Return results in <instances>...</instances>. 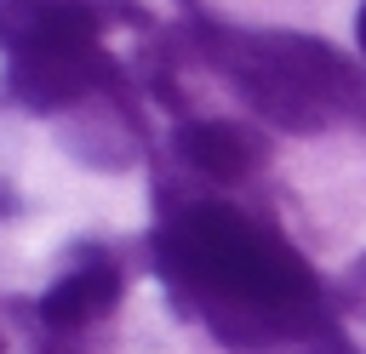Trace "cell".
<instances>
[{"label": "cell", "instance_id": "8", "mask_svg": "<svg viewBox=\"0 0 366 354\" xmlns=\"http://www.w3.org/2000/svg\"><path fill=\"white\" fill-rule=\"evenodd\" d=\"M355 40H360V51H366V6H360V17H355Z\"/></svg>", "mask_w": 366, "mask_h": 354}, {"label": "cell", "instance_id": "7", "mask_svg": "<svg viewBox=\"0 0 366 354\" xmlns=\"http://www.w3.org/2000/svg\"><path fill=\"white\" fill-rule=\"evenodd\" d=\"M309 354H360V348H355L337 325H326V331H315V337H309Z\"/></svg>", "mask_w": 366, "mask_h": 354}, {"label": "cell", "instance_id": "1", "mask_svg": "<svg viewBox=\"0 0 366 354\" xmlns=\"http://www.w3.org/2000/svg\"><path fill=\"white\" fill-rule=\"evenodd\" d=\"M154 263L229 348L309 343L332 325L315 268L229 206H183L154 234Z\"/></svg>", "mask_w": 366, "mask_h": 354}, {"label": "cell", "instance_id": "3", "mask_svg": "<svg viewBox=\"0 0 366 354\" xmlns=\"http://www.w3.org/2000/svg\"><path fill=\"white\" fill-rule=\"evenodd\" d=\"M6 86L23 108L34 114H63L97 91L114 86V63L103 57L97 40H80V46H51V51H29V57H11L6 63Z\"/></svg>", "mask_w": 366, "mask_h": 354}, {"label": "cell", "instance_id": "2", "mask_svg": "<svg viewBox=\"0 0 366 354\" xmlns=\"http://www.w3.org/2000/svg\"><path fill=\"white\" fill-rule=\"evenodd\" d=\"M200 46L229 74V86L280 131H320L349 103V69L309 34H240L206 23Z\"/></svg>", "mask_w": 366, "mask_h": 354}, {"label": "cell", "instance_id": "5", "mask_svg": "<svg viewBox=\"0 0 366 354\" xmlns=\"http://www.w3.org/2000/svg\"><path fill=\"white\" fill-rule=\"evenodd\" d=\"M120 303V268L103 257V251H86L74 268H63L46 297H40V320L51 331H80L92 320H103L109 308Z\"/></svg>", "mask_w": 366, "mask_h": 354}, {"label": "cell", "instance_id": "4", "mask_svg": "<svg viewBox=\"0 0 366 354\" xmlns=\"http://www.w3.org/2000/svg\"><path fill=\"white\" fill-rule=\"evenodd\" d=\"M97 40V11L86 0H0V51L29 57L51 46H80Z\"/></svg>", "mask_w": 366, "mask_h": 354}, {"label": "cell", "instance_id": "6", "mask_svg": "<svg viewBox=\"0 0 366 354\" xmlns=\"http://www.w3.org/2000/svg\"><path fill=\"white\" fill-rule=\"evenodd\" d=\"M172 143H177V154H183L200 177H212V183H240V177L263 160L257 137H252L246 126H234V120H183Z\"/></svg>", "mask_w": 366, "mask_h": 354}]
</instances>
